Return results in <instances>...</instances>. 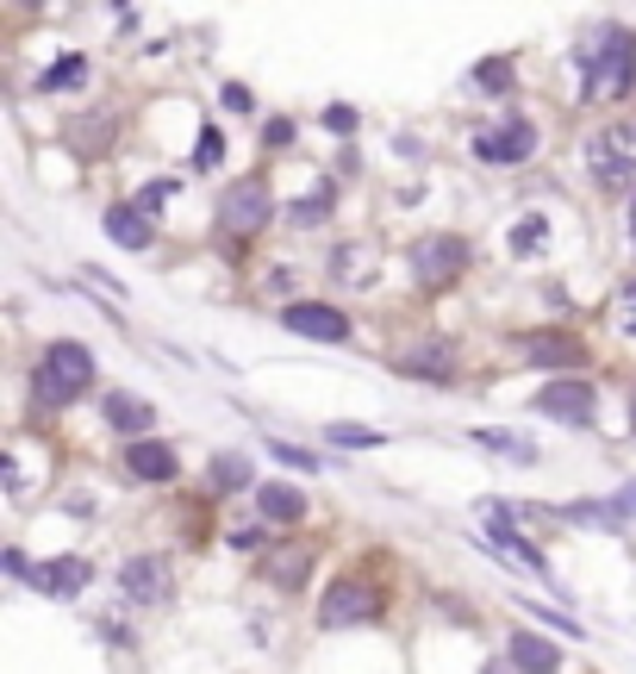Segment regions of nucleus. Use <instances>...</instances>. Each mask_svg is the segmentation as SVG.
<instances>
[{
	"mask_svg": "<svg viewBox=\"0 0 636 674\" xmlns=\"http://www.w3.org/2000/svg\"><path fill=\"white\" fill-rule=\"evenodd\" d=\"M269 450H275V463L300 468V475H312V468H319V456H306V450H293V443H269Z\"/></svg>",
	"mask_w": 636,
	"mask_h": 674,
	"instance_id": "27",
	"label": "nucleus"
},
{
	"mask_svg": "<svg viewBox=\"0 0 636 674\" xmlns=\"http://www.w3.org/2000/svg\"><path fill=\"white\" fill-rule=\"evenodd\" d=\"M88 575H94V568L81 556H57V562H44V568H32V587L51 594V599H76L81 587H88Z\"/></svg>",
	"mask_w": 636,
	"mask_h": 674,
	"instance_id": "13",
	"label": "nucleus"
},
{
	"mask_svg": "<svg viewBox=\"0 0 636 674\" xmlns=\"http://www.w3.org/2000/svg\"><path fill=\"white\" fill-rule=\"evenodd\" d=\"M219 156H225V137H219V132H200V144H193V163H200V169H212Z\"/></svg>",
	"mask_w": 636,
	"mask_h": 674,
	"instance_id": "28",
	"label": "nucleus"
},
{
	"mask_svg": "<svg viewBox=\"0 0 636 674\" xmlns=\"http://www.w3.org/2000/svg\"><path fill=\"white\" fill-rule=\"evenodd\" d=\"M306 543H288V550H275L269 556V581L275 587H300V575H306Z\"/></svg>",
	"mask_w": 636,
	"mask_h": 674,
	"instance_id": "21",
	"label": "nucleus"
},
{
	"mask_svg": "<svg viewBox=\"0 0 636 674\" xmlns=\"http://www.w3.org/2000/svg\"><path fill=\"white\" fill-rule=\"evenodd\" d=\"M475 443L481 450H500V456H512V463H537V450L524 438H505V431H475Z\"/></svg>",
	"mask_w": 636,
	"mask_h": 674,
	"instance_id": "23",
	"label": "nucleus"
},
{
	"mask_svg": "<svg viewBox=\"0 0 636 674\" xmlns=\"http://www.w3.org/2000/svg\"><path fill=\"white\" fill-rule=\"evenodd\" d=\"M587 81L593 95L624 100L636 88V32L631 25H599L593 44H587Z\"/></svg>",
	"mask_w": 636,
	"mask_h": 674,
	"instance_id": "1",
	"label": "nucleus"
},
{
	"mask_svg": "<svg viewBox=\"0 0 636 674\" xmlns=\"http://www.w3.org/2000/svg\"><path fill=\"white\" fill-rule=\"evenodd\" d=\"M587 163H593L599 188H624L636 175V125H605V132L587 144Z\"/></svg>",
	"mask_w": 636,
	"mask_h": 674,
	"instance_id": "3",
	"label": "nucleus"
},
{
	"mask_svg": "<svg viewBox=\"0 0 636 674\" xmlns=\"http://www.w3.org/2000/svg\"><path fill=\"white\" fill-rule=\"evenodd\" d=\"M543 244H549V219H543V212H531V219L512 225V251H518V256H537Z\"/></svg>",
	"mask_w": 636,
	"mask_h": 674,
	"instance_id": "22",
	"label": "nucleus"
},
{
	"mask_svg": "<svg viewBox=\"0 0 636 674\" xmlns=\"http://www.w3.org/2000/svg\"><path fill=\"white\" fill-rule=\"evenodd\" d=\"M325 438L337 443V450H375V443H387L381 431H368V424H331Z\"/></svg>",
	"mask_w": 636,
	"mask_h": 674,
	"instance_id": "24",
	"label": "nucleus"
},
{
	"mask_svg": "<svg viewBox=\"0 0 636 674\" xmlns=\"http://www.w3.org/2000/svg\"><path fill=\"white\" fill-rule=\"evenodd\" d=\"M617 506H624V519H636V482L624 487V494H617Z\"/></svg>",
	"mask_w": 636,
	"mask_h": 674,
	"instance_id": "33",
	"label": "nucleus"
},
{
	"mask_svg": "<svg viewBox=\"0 0 636 674\" xmlns=\"http://www.w3.org/2000/svg\"><path fill=\"white\" fill-rule=\"evenodd\" d=\"M288 331H300V338H312V344H344L349 319L337 307H319V300H293V307H288Z\"/></svg>",
	"mask_w": 636,
	"mask_h": 674,
	"instance_id": "9",
	"label": "nucleus"
},
{
	"mask_svg": "<svg viewBox=\"0 0 636 674\" xmlns=\"http://www.w3.org/2000/svg\"><path fill=\"white\" fill-rule=\"evenodd\" d=\"M631 237H636V194H631Z\"/></svg>",
	"mask_w": 636,
	"mask_h": 674,
	"instance_id": "34",
	"label": "nucleus"
},
{
	"mask_svg": "<svg viewBox=\"0 0 636 674\" xmlns=\"http://www.w3.org/2000/svg\"><path fill=\"white\" fill-rule=\"evenodd\" d=\"M524 356L543 363V368H580V363H587V344H574V338H549V331H543V338L524 344Z\"/></svg>",
	"mask_w": 636,
	"mask_h": 674,
	"instance_id": "16",
	"label": "nucleus"
},
{
	"mask_svg": "<svg viewBox=\"0 0 636 674\" xmlns=\"http://www.w3.org/2000/svg\"><path fill=\"white\" fill-rule=\"evenodd\" d=\"M119 581H125V594L132 599H163L169 594V568H163V556H132L125 568H119Z\"/></svg>",
	"mask_w": 636,
	"mask_h": 674,
	"instance_id": "14",
	"label": "nucleus"
},
{
	"mask_svg": "<svg viewBox=\"0 0 636 674\" xmlns=\"http://www.w3.org/2000/svg\"><path fill=\"white\" fill-rule=\"evenodd\" d=\"M462 263H468V244L449 232L424 237L419 251H412V275H419L424 288H449V275H462Z\"/></svg>",
	"mask_w": 636,
	"mask_h": 674,
	"instance_id": "6",
	"label": "nucleus"
},
{
	"mask_svg": "<svg viewBox=\"0 0 636 674\" xmlns=\"http://www.w3.org/2000/svg\"><path fill=\"white\" fill-rule=\"evenodd\" d=\"M561 519H574V524H605V531H617V524H624V506H617V500H574V506H561Z\"/></svg>",
	"mask_w": 636,
	"mask_h": 674,
	"instance_id": "20",
	"label": "nucleus"
},
{
	"mask_svg": "<svg viewBox=\"0 0 636 674\" xmlns=\"http://www.w3.org/2000/svg\"><path fill=\"white\" fill-rule=\"evenodd\" d=\"M88 382H94V356L81 344H51L38 363V400L44 406H69L76 394H88Z\"/></svg>",
	"mask_w": 636,
	"mask_h": 674,
	"instance_id": "2",
	"label": "nucleus"
},
{
	"mask_svg": "<svg viewBox=\"0 0 636 674\" xmlns=\"http://www.w3.org/2000/svg\"><path fill=\"white\" fill-rule=\"evenodd\" d=\"M475 88H481V95H505V88H512V63H505V57H487L481 69H475Z\"/></svg>",
	"mask_w": 636,
	"mask_h": 674,
	"instance_id": "26",
	"label": "nucleus"
},
{
	"mask_svg": "<svg viewBox=\"0 0 636 674\" xmlns=\"http://www.w3.org/2000/svg\"><path fill=\"white\" fill-rule=\"evenodd\" d=\"M537 412H549V419H561V424H593V412H599L593 382H543Z\"/></svg>",
	"mask_w": 636,
	"mask_h": 674,
	"instance_id": "7",
	"label": "nucleus"
},
{
	"mask_svg": "<svg viewBox=\"0 0 636 674\" xmlns=\"http://www.w3.org/2000/svg\"><path fill=\"white\" fill-rule=\"evenodd\" d=\"M400 368H405V375H419V382H431V387H444L449 368H456V356H449L444 338H424V344H405L400 350Z\"/></svg>",
	"mask_w": 636,
	"mask_h": 674,
	"instance_id": "12",
	"label": "nucleus"
},
{
	"mask_svg": "<svg viewBox=\"0 0 636 674\" xmlns=\"http://www.w3.org/2000/svg\"><path fill=\"white\" fill-rule=\"evenodd\" d=\"M256 506H263V519H275V524L306 519V500H300V487H288V482H263L256 487Z\"/></svg>",
	"mask_w": 636,
	"mask_h": 674,
	"instance_id": "15",
	"label": "nucleus"
},
{
	"mask_svg": "<svg viewBox=\"0 0 636 674\" xmlns=\"http://www.w3.org/2000/svg\"><path fill=\"white\" fill-rule=\"evenodd\" d=\"M631 431H636V400H631Z\"/></svg>",
	"mask_w": 636,
	"mask_h": 674,
	"instance_id": "35",
	"label": "nucleus"
},
{
	"mask_svg": "<svg viewBox=\"0 0 636 674\" xmlns=\"http://www.w3.org/2000/svg\"><path fill=\"white\" fill-rule=\"evenodd\" d=\"M81 76H88V57H76V51H69V57H57L51 69H44V88H76Z\"/></svg>",
	"mask_w": 636,
	"mask_h": 674,
	"instance_id": "25",
	"label": "nucleus"
},
{
	"mask_svg": "<svg viewBox=\"0 0 636 674\" xmlns=\"http://www.w3.org/2000/svg\"><path fill=\"white\" fill-rule=\"evenodd\" d=\"M531 151H537V125H531V119H505L500 132L475 137V156H481V163H531Z\"/></svg>",
	"mask_w": 636,
	"mask_h": 674,
	"instance_id": "8",
	"label": "nucleus"
},
{
	"mask_svg": "<svg viewBox=\"0 0 636 674\" xmlns=\"http://www.w3.org/2000/svg\"><path fill=\"white\" fill-rule=\"evenodd\" d=\"M512 662H518L524 674H556L561 669L556 643H543L537 631H512Z\"/></svg>",
	"mask_w": 636,
	"mask_h": 674,
	"instance_id": "18",
	"label": "nucleus"
},
{
	"mask_svg": "<svg viewBox=\"0 0 636 674\" xmlns=\"http://www.w3.org/2000/svg\"><path fill=\"white\" fill-rule=\"evenodd\" d=\"M100 412H107V424L125 431L132 443H144V431L156 424L150 400H137V394H125V387H107V394H100Z\"/></svg>",
	"mask_w": 636,
	"mask_h": 674,
	"instance_id": "10",
	"label": "nucleus"
},
{
	"mask_svg": "<svg viewBox=\"0 0 636 674\" xmlns=\"http://www.w3.org/2000/svg\"><path fill=\"white\" fill-rule=\"evenodd\" d=\"M125 475L132 482H175L181 475V463H175V450L169 443H156V438H144V443H125Z\"/></svg>",
	"mask_w": 636,
	"mask_h": 674,
	"instance_id": "11",
	"label": "nucleus"
},
{
	"mask_svg": "<svg viewBox=\"0 0 636 674\" xmlns=\"http://www.w3.org/2000/svg\"><path fill=\"white\" fill-rule=\"evenodd\" d=\"M624 331H631V338H636V281H631V288H624Z\"/></svg>",
	"mask_w": 636,
	"mask_h": 674,
	"instance_id": "31",
	"label": "nucleus"
},
{
	"mask_svg": "<svg viewBox=\"0 0 636 674\" xmlns=\"http://www.w3.org/2000/svg\"><path fill=\"white\" fill-rule=\"evenodd\" d=\"M375 612H381V594H375L368 581H349L344 575L325 594V606H319V625H325V631H349V625H368Z\"/></svg>",
	"mask_w": 636,
	"mask_h": 674,
	"instance_id": "5",
	"label": "nucleus"
},
{
	"mask_svg": "<svg viewBox=\"0 0 636 674\" xmlns=\"http://www.w3.org/2000/svg\"><path fill=\"white\" fill-rule=\"evenodd\" d=\"M163 200H169V181H150V188L137 194V207H144V212H156Z\"/></svg>",
	"mask_w": 636,
	"mask_h": 674,
	"instance_id": "29",
	"label": "nucleus"
},
{
	"mask_svg": "<svg viewBox=\"0 0 636 674\" xmlns=\"http://www.w3.org/2000/svg\"><path fill=\"white\" fill-rule=\"evenodd\" d=\"M325 125L331 132H356V113L349 107H325Z\"/></svg>",
	"mask_w": 636,
	"mask_h": 674,
	"instance_id": "30",
	"label": "nucleus"
},
{
	"mask_svg": "<svg viewBox=\"0 0 636 674\" xmlns=\"http://www.w3.org/2000/svg\"><path fill=\"white\" fill-rule=\"evenodd\" d=\"M107 232H113V244H125V251H150V212L144 207H113L107 212Z\"/></svg>",
	"mask_w": 636,
	"mask_h": 674,
	"instance_id": "17",
	"label": "nucleus"
},
{
	"mask_svg": "<svg viewBox=\"0 0 636 674\" xmlns=\"http://www.w3.org/2000/svg\"><path fill=\"white\" fill-rule=\"evenodd\" d=\"M225 107H232V113H244V107H250V88H237V81H232V88H225Z\"/></svg>",
	"mask_w": 636,
	"mask_h": 674,
	"instance_id": "32",
	"label": "nucleus"
},
{
	"mask_svg": "<svg viewBox=\"0 0 636 674\" xmlns=\"http://www.w3.org/2000/svg\"><path fill=\"white\" fill-rule=\"evenodd\" d=\"M269 212H275L269 181H232V194L219 200V225H225L232 237H250V232L269 225Z\"/></svg>",
	"mask_w": 636,
	"mask_h": 674,
	"instance_id": "4",
	"label": "nucleus"
},
{
	"mask_svg": "<svg viewBox=\"0 0 636 674\" xmlns=\"http://www.w3.org/2000/svg\"><path fill=\"white\" fill-rule=\"evenodd\" d=\"M250 456H237V450H225V456H212V487L219 494H237V487H250Z\"/></svg>",
	"mask_w": 636,
	"mask_h": 674,
	"instance_id": "19",
	"label": "nucleus"
}]
</instances>
